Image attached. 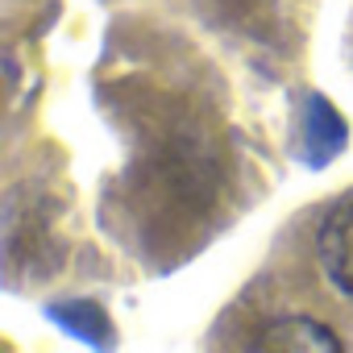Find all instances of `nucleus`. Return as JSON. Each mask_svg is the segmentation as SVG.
Wrapping results in <instances>:
<instances>
[{"mask_svg":"<svg viewBox=\"0 0 353 353\" xmlns=\"http://www.w3.org/2000/svg\"><path fill=\"white\" fill-rule=\"evenodd\" d=\"M50 320H59L67 332H75V336H83V341H92V345H108V341H112L108 316H104L96 303H88V299L54 303V307H50Z\"/></svg>","mask_w":353,"mask_h":353,"instance_id":"20e7f679","label":"nucleus"},{"mask_svg":"<svg viewBox=\"0 0 353 353\" xmlns=\"http://www.w3.org/2000/svg\"><path fill=\"white\" fill-rule=\"evenodd\" d=\"M254 349H270V353H341V336L307 316H279L270 324H262V332L254 336Z\"/></svg>","mask_w":353,"mask_h":353,"instance_id":"7ed1b4c3","label":"nucleus"},{"mask_svg":"<svg viewBox=\"0 0 353 353\" xmlns=\"http://www.w3.org/2000/svg\"><path fill=\"white\" fill-rule=\"evenodd\" d=\"M316 258H320L324 279L341 295L353 299V192L332 200V208L324 212L316 229Z\"/></svg>","mask_w":353,"mask_h":353,"instance_id":"f257e3e1","label":"nucleus"},{"mask_svg":"<svg viewBox=\"0 0 353 353\" xmlns=\"http://www.w3.org/2000/svg\"><path fill=\"white\" fill-rule=\"evenodd\" d=\"M299 158L307 166H324L328 158H336L349 141V129L341 121V112L324 100V96H307L303 100V117H299Z\"/></svg>","mask_w":353,"mask_h":353,"instance_id":"f03ea898","label":"nucleus"}]
</instances>
